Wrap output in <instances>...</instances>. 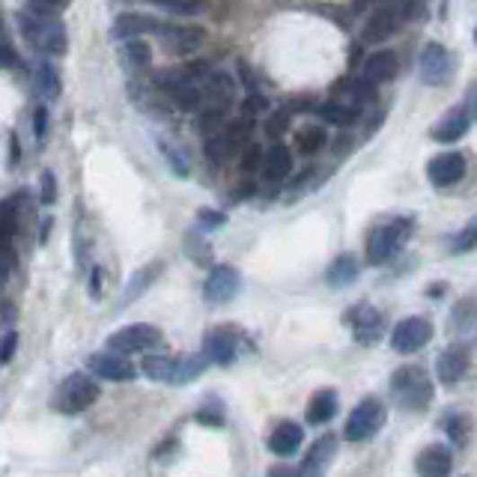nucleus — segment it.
Instances as JSON below:
<instances>
[{
    "mask_svg": "<svg viewBox=\"0 0 477 477\" xmlns=\"http://www.w3.org/2000/svg\"><path fill=\"white\" fill-rule=\"evenodd\" d=\"M203 105H200V128L206 135L218 132L221 119L236 105V81L227 72H209L203 78Z\"/></svg>",
    "mask_w": 477,
    "mask_h": 477,
    "instance_id": "obj_1",
    "label": "nucleus"
},
{
    "mask_svg": "<svg viewBox=\"0 0 477 477\" xmlns=\"http://www.w3.org/2000/svg\"><path fill=\"white\" fill-rule=\"evenodd\" d=\"M18 27H22V36L33 45L36 51L42 54H66L69 40H66V27L60 24L57 15H40V13H22L18 15Z\"/></svg>",
    "mask_w": 477,
    "mask_h": 477,
    "instance_id": "obj_2",
    "label": "nucleus"
},
{
    "mask_svg": "<svg viewBox=\"0 0 477 477\" xmlns=\"http://www.w3.org/2000/svg\"><path fill=\"white\" fill-rule=\"evenodd\" d=\"M391 394H394L397 406H403L409 411H418V409H427L433 403V379H429V373L424 367H418V364H406V367H400L394 376H391Z\"/></svg>",
    "mask_w": 477,
    "mask_h": 477,
    "instance_id": "obj_3",
    "label": "nucleus"
},
{
    "mask_svg": "<svg viewBox=\"0 0 477 477\" xmlns=\"http://www.w3.org/2000/svg\"><path fill=\"white\" fill-rule=\"evenodd\" d=\"M411 230H415V221H411L409 215H403V218H391L388 224H379V227L370 233L367 260H370L373 266L388 263V260L394 257L397 251L409 242Z\"/></svg>",
    "mask_w": 477,
    "mask_h": 477,
    "instance_id": "obj_4",
    "label": "nucleus"
},
{
    "mask_svg": "<svg viewBox=\"0 0 477 477\" xmlns=\"http://www.w3.org/2000/svg\"><path fill=\"white\" fill-rule=\"evenodd\" d=\"M411 9H415V0H391V4H382L379 9H373V15L367 18V24H364V33L361 40L367 45H379L391 40L400 24H403V18L411 15Z\"/></svg>",
    "mask_w": 477,
    "mask_h": 477,
    "instance_id": "obj_5",
    "label": "nucleus"
},
{
    "mask_svg": "<svg viewBox=\"0 0 477 477\" xmlns=\"http://www.w3.org/2000/svg\"><path fill=\"white\" fill-rule=\"evenodd\" d=\"M385 418H388L385 403L376 397H367L349 411L343 436L349 438V442H367V438H373L382 427H385Z\"/></svg>",
    "mask_w": 477,
    "mask_h": 477,
    "instance_id": "obj_6",
    "label": "nucleus"
},
{
    "mask_svg": "<svg viewBox=\"0 0 477 477\" xmlns=\"http://www.w3.org/2000/svg\"><path fill=\"white\" fill-rule=\"evenodd\" d=\"M418 72H420V81L429 84V87H442V84L451 81V72H454L451 51H447L442 42H427L424 49H420Z\"/></svg>",
    "mask_w": 477,
    "mask_h": 477,
    "instance_id": "obj_7",
    "label": "nucleus"
},
{
    "mask_svg": "<svg viewBox=\"0 0 477 477\" xmlns=\"http://www.w3.org/2000/svg\"><path fill=\"white\" fill-rule=\"evenodd\" d=\"M429 340H433V322L424 320V316H409V320L397 322L394 334H391V346L400 355L420 352Z\"/></svg>",
    "mask_w": 477,
    "mask_h": 477,
    "instance_id": "obj_8",
    "label": "nucleus"
},
{
    "mask_svg": "<svg viewBox=\"0 0 477 477\" xmlns=\"http://www.w3.org/2000/svg\"><path fill=\"white\" fill-rule=\"evenodd\" d=\"M162 343V331L155 329V325H146V322H135V325H126V329L114 331L108 338V346L114 352H146L153 349V346Z\"/></svg>",
    "mask_w": 477,
    "mask_h": 477,
    "instance_id": "obj_9",
    "label": "nucleus"
},
{
    "mask_svg": "<svg viewBox=\"0 0 477 477\" xmlns=\"http://www.w3.org/2000/svg\"><path fill=\"white\" fill-rule=\"evenodd\" d=\"M346 322L352 325L355 340L361 346L379 343V338L385 334V314H379L376 307H370V305H355L349 316H346Z\"/></svg>",
    "mask_w": 477,
    "mask_h": 477,
    "instance_id": "obj_10",
    "label": "nucleus"
},
{
    "mask_svg": "<svg viewBox=\"0 0 477 477\" xmlns=\"http://www.w3.org/2000/svg\"><path fill=\"white\" fill-rule=\"evenodd\" d=\"M158 42L167 54H176V57H189V54L200 51V45L206 40V33L198 27H173V24H162L158 27Z\"/></svg>",
    "mask_w": 477,
    "mask_h": 477,
    "instance_id": "obj_11",
    "label": "nucleus"
},
{
    "mask_svg": "<svg viewBox=\"0 0 477 477\" xmlns=\"http://www.w3.org/2000/svg\"><path fill=\"white\" fill-rule=\"evenodd\" d=\"M242 278L233 266H215L203 284V298L209 305H227L239 296Z\"/></svg>",
    "mask_w": 477,
    "mask_h": 477,
    "instance_id": "obj_12",
    "label": "nucleus"
},
{
    "mask_svg": "<svg viewBox=\"0 0 477 477\" xmlns=\"http://www.w3.org/2000/svg\"><path fill=\"white\" fill-rule=\"evenodd\" d=\"M96 400H99L96 382H93L90 376H84V373H75V376L66 379V385H63L60 406H63V411H84L96 403Z\"/></svg>",
    "mask_w": 477,
    "mask_h": 477,
    "instance_id": "obj_13",
    "label": "nucleus"
},
{
    "mask_svg": "<svg viewBox=\"0 0 477 477\" xmlns=\"http://www.w3.org/2000/svg\"><path fill=\"white\" fill-rule=\"evenodd\" d=\"M465 176V158L460 153H442L436 158H429L427 164V180L436 189H451Z\"/></svg>",
    "mask_w": 477,
    "mask_h": 477,
    "instance_id": "obj_14",
    "label": "nucleus"
},
{
    "mask_svg": "<svg viewBox=\"0 0 477 477\" xmlns=\"http://www.w3.org/2000/svg\"><path fill=\"white\" fill-rule=\"evenodd\" d=\"M90 370L96 373L99 379H108V382H132L137 376V370L132 364L126 361L123 352H96L90 358Z\"/></svg>",
    "mask_w": 477,
    "mask_h": 477,
    "instance_id": "obj_15",
    "label": "nucleus"
},
{
    "mask_svg": "<svg viewBox=\"0 0 477 477\" xmlns=\"http://www.w3.org/2000/svg\"><path fill=\"white\" fill-rule=\"evenodd\" d=\"M331 99H338V102H346V105H352V108H367L370 102H376V84L367 81L361 75V78H340L338 84L331 87Z\"/></svg>",
    "mask_w": 477,
    "mask_h": 477,
    "instance_id": "obj_16",
    "label": "nucleus"
},
{
    "mask_svg": "<svg viewBox=\"0 0 477 477\" xmlns=\"http://www.w3.org/2000/svg\"><path fill=\"white\" fill-rule=\"evenodd\" d=\"M469 126H472L469 110H465V105H460V108H451V110H447V114L438 119L433 128H429V137L438 140V144H456V140L465 137Z\"/></svg>",
    "mask_w": 477,
    "mask_h": 477,
    "instance_id": "obj_17",
    "label": "nucleus"
},
{
    "mask_svg": "<svg viewBox=\"0 0 477 477\" xmlns=\"http://www.w3.org/2000/svg\"><path fill=\"white\" fill-rule=\"evenodd\" d=\"M436 373H438V379H442L445 385H456V382L469 373V349H465L463 343L445 349L442 355H438V361H436Z\"/></svg>",
    "mask_w": 477,
    "mask_h": 477,
    "instance_id": "obj_18",
    "label": "nucleus"
},
{
    "mask_svg": "<svg viewBox=\"0 0 477 477\" xmlns=\"http://www.w3.org/2000/svg\"><path fill=\"white\" fill-rule=\"evenodd\" d=\"M415 469H418L420 474H429V477L451 474V469H454V454H451V447H445V445H427L424 451L418 454Z\"/></svg>",
    "mask_w": 477,
    "mask_h": 477,
    "instance_id": "obj_19",
    "label": "nucleus"
},
{
    "mask_svg": "<svg viewBox=\"0 0 477 477\" xmlns=\"http://www.w3.org/2000/svg\"><path fill=\"white\" fill-rule=\"evenodd\" d=\"M397 69H400V63H397V54L394 51H373L370 57L364 60L361 75L379 87V84L394 81L397 78Z\"/></svg>",
    "mask_w": 477,
    "mask_h": 477,
    "instance_id": "obj_20",
    "label": "nucleus"
},
{
    "mask_svg": "<svg viewBox=\"0 0 477 477\" xmlns=\"http://www.w3.org/2000/svg\"><path fill=\"white\" fill-rule=\"evenodd\" d=\"M158 27H162V22L146 13H123L114 22V36L117 40H135V36L144 33H158Z\"/></svg>",
    "mask_w": 477,
    "mask_h": 477,
    "instance_id": "obj_21",
    "label": "nucleus"
},
{
    "mask_svg": "<svg viewBox=\"0 0 477 477\" xmlns=\"http://www.w3.org/2000/svg\"><path fill=\"white\" fill-rule=\"evenodd\" d=\"M334 454H338V438H334L331 433H325L322 438H316L314 447L307 451L302 469H298V472H302V474H320V472L329 469Z\"/></svg>",
    "mask_w": 477,
    "mask_h": 477,
    "instance_id": "obj_22",
    "label": "nucleus"
},
{
    "mask_svg": "<svg viewBox=\"0 0 477 477\" xmlns=\"http://www.w3.org/2000/svg\"><path fill=\"white\" fill-rule=\"evenodd\" d=\"M203 352L209 355V361L215 364H233V358H236V334H233L230 329H215L206 334V346Z\"/></svg>",
    "mask_w": 477,
    "mask_h": 477,
    "instance_id": "obj_23",
    "label": "nucleus"
},
{
    "mask_svg": "<svg viewBox=\"0 0 477 477\" xmlns=\"http://www.w3.org/2000/svg\"><path fill=\"white\" fill-rule=\"evenodd\" d=\"M305 442V429L293 424V420H284V424L275 427V433L269 436V447H272V454L278 456H293L298 447Z\"/></svg>",
    "mask_w": 477,
    "mask_h": 477,
    "instance_id": "obj_24",
    "label": "nucleus"
},
{
    "mask_svg": "<svg viewBox=\"0 0 477 477\" xmlns=\"http://www.w3.org/2000/svg\"><path fill=\"white\" fill-rule=\"evenodd\" d=\"M260 171H263L269 182H280L289 176V171H293V155H289V149L280 144V140L263 153V167H260Z\"/></svg>",
    "mask_w": 477,
    "mask_h": 477,
    "instance_id": "obj_25",
    "label": "nucleus"
},
{
    "mask_svg": "<svg viewBox=\"0 0 477 477\" xmlns=\"http://www.w3.org/2000/svg\"><path fill=\"white\" fill-rule=\"evenodd\" d=\"M338 409H340V400L331 388L316 391L311 397V403H307V424H314V427L329 424V420L338 415Z\"/></svg>",
    "mask_w": 477,
    "mask_h": 477,
    "instance_id": "obj_26",
    "label": "nucleus"
},
{
    "mask_svg": "<svg viewBox=\"0 0 477 477\" xmlns=\"http://www.w3.org/2000/svg\"><path fill=\"white\" fill-rule=\"evenodd\" d=\"M361 275V266L358 260H355L352 254H340L334 263L329 266V272H325V280H329V287L334 289H346L349 284H355Z\"/></svg>",
    "mask_w": 477,
    "mask_h": 477,
    "instance_id": "obj_27",
    "label": "nucleus"
},
{
    "mask_svg": "<svg viewBox=\"0 0 477 477\" xmlns=\"http://www.w3.org/2000/svg\"><path fill=\"white\" fill-rule=\"evenodd\" d=\"M239 149H242V144L227 135V128H218V132L206 135V155H209V162H212V164L230 162V158L236 155Z\"/></svg>",
    "mask_w": 477,
    "mask_h": 477,
    "instance_id": "obj_28",
    "label": "nucleus"
},
{
    "mask_svg": "<svg viewBox=\"0 0 477 477\" xmlns=\"http://www.w3.org/2000/svg\"><path fill=\"white\" fill-rule=\"evenodd\" d=\"M164 93L171 96V102L176 108L189 110V114L200 110V105H203V90L198 87V81H176L173 87H167Z\"/></svg>",
    "mask_w": 477,
    "mask_h": 477,
    "instance_id": "obj_29",
    "label": "nucleus"
},
{
    "mask_svg": "<svg viewBox=\"0 0 477 477\" xmlns=\"http://www.w3.org/2000/svg\"><path fill=\"white\" fill-rule=\"evenodd\" d=\"M316 117L325 119V123H331V126L346 128L361 117V108H352V105H346V102L331 99V102H325V105L316 108Z\"/></svg>",
    "mask_w": 477,
    "mask_h": 477,
    "instance_id": "obj_30",
    "label": "nucleus"
},
{
    "mask_svg": "<svg viewBox=\"0 0 477 477\" xmlns=\"http://www.w3.org/2000/svg\"><path fill=\"white\" fill-rule=\"evenodd\" d=\"M325 144H329V132H325V126H320V123H307L296 132V149L302 155L320 153Z\"/></svg>",
    "mask_w": 477,
    "mask_h": 477,
    "instance_id": "obj_31",
    "label": "nucleus"
},
{
    "mask_svg": "<svg viewBox=\"0 0 477 477\" xmlns=\"http://www.w3.org/2000/svg\"><path fill=\"white\" fill-rule=\"evenodd\" d=\"M119 57H123V63L132 72H144V69H149V63H153V51H149L146 42H140V36H135V40H123Z\"/></svg>",
    "mask_w": 477,
    "mask_h": 477,
    "instance_id": "obj_32",
    "label": "nucleus"
},
{
    "mask_svg": "<svg viewBox=\"0 0 477 477\" xmlns=\"http://www.w3.org/2000/svg\"><path fill=\"white\" fill-rule=\"evenodd\" d=\"M140 370H144V376H149L153 382H173L176 358H171V355H146Z\"/></svg>",
    "mask_w": 477,
    "mask_h": 477,
    "instance_id": "obj_33",
    "label": "nucleus"
},
{
    "mask_svg": "<svg viewBox=\"0 0 477 477\" xmlns=\"http://www.w3.org/2000/svg\"><path fill=\"white\" fill-rule=\"evenodd\" d=\"M206 364H209V355H206V352H200V355H182V358H176L173 385H185V382L198 379L200 373L206 370Z\"/></svg>",
    "mask_w": 477,
    "mask_h": 477,
    "instance_id": "obj_34",
    "label": "nucleus"
},
{
    "mask_svg": "<svg viewBox=\"0 0 477 477\" xmlns=\"http://www.w3.org/2000/svg\"><path fill=\"white\" fill-rule=\"evenodd\" d=\"M33 81H36V87H40V93L45 99H57L60 96V78H57V72L49 66V63H40V66H36Z\"/></svg>",
    "mask_w": 477,
    "mask_h": 477,
    "instance_id": "obj_35",
    "label": "nucleus"
},
{
    "mask_svg": "<svg viewBox=\"0 0 477 477\" xmlns=\"http://www.w3.org/2000/svg\"><path fill=\"white\" fill-rule=\"evenodd\" d=\"M445 429H447V438H451L454 447H465V445H469V433H472L469 415H460V411H456V415L447 418Z\"/></svg>",
    "mask_w": 477,
    "mask_h": 477,
    "instance_id": "obj_36",
    "label": "nucleus"
},
{
    "mask_svg": "<svg viewBox=\"0 0 477 477\" xmlns=\"http://www.w3.org/2000/svg\"><path fill=\"white\" fill-rule=\"evenodd\" d=\"M451 320H454L456 331H469L472 325L477 322V298H463V302L454 307Z\"/></svg>",
    "mask_w": 477,
    "mask_h": 477,
    "instance_id": "obj_37",
    "label": "nucleus"
},
{
    "mask_svg": "<svg viewBox=\"0 0 477 477\" xmlns=\"http://www.w3.org/2000/svg\"><path fill=\"white\" fill-rule=\"evenodd\" d=\"M474 248H477V215L454 236V242H451V254H465V251H474Z\"/></svg>",
    "mask_w": 477,
    "mask_h": 477,
    "instance_id": "obj_38",
    "label": "nucleus"
},
{
    "mask_svg": "<svg viewBox=\"0 0 477 477\" xmlns=\"http://www.w3.org/2000/svg\"><path fill=\"white\" fill-rule=\"evenodd\" d=\"M158 275V266H153V269H144V272H137L135 278H132V284H128V293H123V298H119V305H128V302H135V298L144 293V289L153 284V278Z\"/></svg>",
    "mask_w": 477,
    "mask_h": 477,
    "instance_id": "obj_39",
    "label": "nucleus"
},
{
    "mask_svg": "<svg viewBox=\"0 0 477 477\" xmlns=\"http://www.w3.org/2000/svg\"><path fill=\"white\" fill-rule=\"evenodd\" d=\"M162 153H164V158H167V164L173 167L176 176H189V171H191L189 155H185L180 146H173V144H167V140H162Z\"/></svg>",
    "mask_w": 477,
    "mask_h": 477,
    "instance_id": "obj_40",
    "label": "nucleus"
},
{
    "mask_svg": "<svg viewBox=\"0 0 477 477\" xmlns=\"http://www.w3.org/2000/svg\"><path fill=\"white\" fill-rule=\"evenodd\" d=\"M239 167H242V173H254L263 167V146L260 144H248L242 146V158H239Z\"/></svg>",
    "mask_w": 477,
    "mask_h": 477,
    "instance_id": "obj_41",
    "label": "nucleus"
},
{
    "mask_svg": "<svg viewBox=\"0 0 477 477\" xmlns=\"http://www.w3.org/2000/svg\"><path fill=\"white\" fill-rule=\"evenodd\" d=\"M185 254H189V257L194 260V263L206 266V263H209V260H212V248L206 245V242H203L200 236H194V233H191L189 242H185Z\"/></svg>",
    "mask_w": 477,
    "mask_h": 477,
    "instance_id": "obj_42",
    "label": "nucleus"
},
{
    "mask_svg": "<svg viewBox=\"0 0 477 477\" xmlns=\"http://www.w3.org/2000/svg\"><path fill=\"white\" fill-rule=\"evenodd\" d=\"M72 0H31V13H40V15H60L66 13Z\"/></svg>",
    "mask_w": 477,
    "mask_h": 477,
    "instance_id": "obj_43",
    "label": "nucleus"
},
{
    "mask_svg": "<svg viewBox=\"0 0 477 477\" xmlns=\"http://www.w3.org/2000/svg\"><path fill=\"white\" fill-rule=\"evenodd\" d=\"M40 200L45 206H51L54 200H57V180H54L51 171H45L42 180H40Z\"/></svg>",
    "mask_w": 477,
    "mask_h": 477,
    "instance_id": "obj_44",
    "label": "nucleus"
},
{
    "mask_svg": "<svg viewBox=\"0 0 477 477\" xmlns=\"http://www.w3.org/2000/svg\"><path fill=\"white\" fill-rule=\"evenodd\" d=\"M287 128H289V110H275V114L269 117V123H266V132L280 140V135H284Z\"/></svg>",
    "mask_w": 477,
    "mask_h": 477,
    "instance_id": "obj_45",
    "label": "nucleus"
},
{
    "mask_svg": "<svg viewBox=\"0 0 477 477\" xmlns=\"http://www.w3.org/2000/svg\"><path fill=\"white\" fill-rule=\"evenodd\" d=\"M15 346H18V334L9 331L6 338H4V343H0V364H9V361H13Z\"/></svg>",
    "mask_w": 477,
    "mask_h": 477,
    "instance_id": "obj_46",
    "label": "nucleus"
},
{
    "mask_svg": "<svg viewBox=\"0 0 477 477\" xmlns=\"http://www.w3.org/2000/svg\"><path fill=\"white\" fill-rule=\"evenodd\" d=\"M33 132L40 140H45V132H49V110L45 108H36L33 110Z\"/></svg>",
    "mask_w": 477,
    "mask_h": 477,
    "instance_id": "obj_47",
    "label": "nucleus"
},
{
    "mask_svg": "<svg viewBox=\"0 0 477 477\" xmlns=\"http://www.w3.org/2000/svg\"><path fill=\"white\" fill-rule=\"evenodd\" d=\"M198 218H200V227H203V230L221 227V224H224V215H221V212H215V209H203V212L198 215Z\"/></svg>",
    "mask_w": 477,
    "mask_h": 477,
    "instance_id": "obj_48",
    "label": "nucleus"
},
{
    "mask_svg": "<svg viewBox=\"0 0 477 477\" xmlns=\"http://www.w3.org/2000/svg\"><path fill=\"white\" fill-rule=\"evenodd\" d=\"M105 275H102V266L93 269V275H90V296L93 298H102V293H105Z\"/></svg>",
    "mask_w": 477,
    "mask_h": 477,
    "instance_id": "obj_49",
    "label": "nucleus"
},
{
    "mask_svg": "<svg viewBox=\"0 0 477 477\" xmlns=\"http://www.w3.org/2000/svg\"><path fill=\"white\" fill-rule=\"evenodd\" d=\"M465 110H469L472 123H477V81L469 84V90H465Z\"/></svg>",
    "mask_w": 477,
    "mask_h": 477,
    "instance_id": "obj_50",
    "label": "nucleus"
},
{
    "mask_svg": "<svg viewBox=\"0 0 477 477\" xmlns=\"http://www.w3.org/2000/svg\"><path fill=\"white\" fill-rule=\"evenodd\" d=\"M18 66V57H15V51L9 49L6 42H0V69H13Z\"/></svg>",
    "mask_w": 477,
    "mask_h": 477,
    "instance_id": "obj_51",
    "label": "nucleus"
},
{
    "mask_svg": "<svg viewBox=\"0 0 477 477\" xmlns=\"http://www.w3.org/2000/svg\"><path fill=\"white\" fill-rule=\"evenodd\" d=\"M9 266H13V254H9V245H0V287L9 278Z\"/></svg>",
    "mask_w": 477,
    "mask_h": 477,
    "instance_id": "obj_52",
    "label": "nucleus"
},
{
    "mask_svg": "<svg viewBox=\"0 0 477 477\" xmlns=\"http://www.w3.org/2000/svg\"><path fill=\"white\" fill-rule=\"evenodd\" d=\"M0 42H4V27H0Z\"/></svg>",
    "mask_w": 477,
    "mask_h": 477,
    "instance_id": "obj_53",
    "label": "nucleus"
},
{
    "mask_svg": "<svg viewBox=\"0 0 477 477\" xmlns=\"http://www.w3.org/2000/svg\"><path fill=\"white\" fill-rule=\"evenodd\" d=\"M474 42H477V33H474Z\"/></svg>",
    "mask_w": 477,
    "mask_h": 477,
    "instance_id": "obj_54",
    "label": "nucleus"
}]
</instances>
